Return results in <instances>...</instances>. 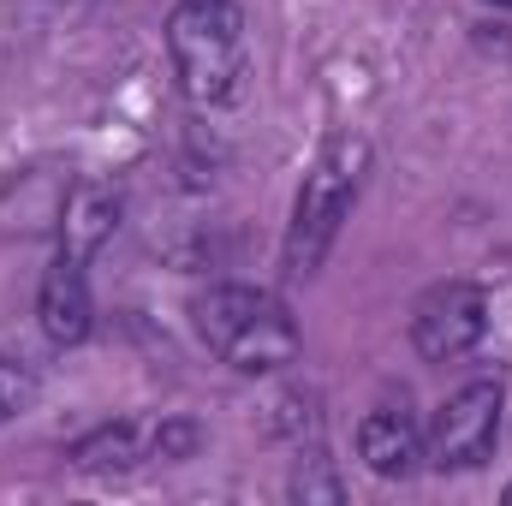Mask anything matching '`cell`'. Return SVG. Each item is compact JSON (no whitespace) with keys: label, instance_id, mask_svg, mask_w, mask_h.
<instances>
[{"label":"cell","instance_id":"1","mask_svg":"<svg viewBox=\"0 0 512 506\" xmlns=\"http://www.w3.org/2000/svg\"><path fill=\"white\" fill-rule=\"evenodd\" d=\"M191 316H197L203 346H209L221 364H233L239 376L286 370V364L298 358V346H304L292 310H286L274 292H262V286H209V292L191 304Z\"/></svg>","mask_w":512,"mask_h":506},{"label":"cell","instance_id":"2","mask_svg":"<svg viewBox=\"0 0 512 506\" xmlns=\"http://www.w3.org/2000/svg\"><path fill=\"white\" fill-rule=\"evenodd\" d=\"M167 54L197 108L233 102L245 78V12L233 0H179L167 18Z\"/></svg>","mask_w":512,"mask_h":506},{"label":"cell","instance_id":"3","mask_svg":"<svg viewBox=\"0 0 512 506\" xmlns=\"http://www.w3.org/2000/svg\"><path fill=\"white\" fill-rule=\"evenodd\" d=\"M364 161H370V149L358 137H334L316 155V167L304 173V191H298V209H292V227H286V251H280L292 280L316 274L328 245L340 239V221L352 215L358 185H364Z\"/></svg>","mask_w":512,"mask_h":506},{"label":"cell","instance_id":"4","mask_svg":"<svg viewBox=\"0 0 512 506\" xmlns=\"http://www.w3.org/2000/svg\"><path fill=\"white\" fill-rule=\"evenodd\" d=\"M501 411H507V393L501 381H465L441 411H435V429H429V459L441 471H477L483 459H495V441H501Z\"/></svg>","mask_w":512,"mask_h":506},{"label":"cell","instance_id":"5","mask_svg":"<svg viewBox=\"0 0 512 506\" xmlns=\"http://www.w3.org/2000/svg\"><path fill=\"white\" fill-rule=\"evenodd\" d=\"M483 334H489V298H483V286H471V280H441V286H429V292L417 298V310H411V346H417V358H429V364L465 358L471 346H483Z\"/></svg>","mask_w":512,"mask_h":506},{"label":"cell","instance_id":"6","mask_svg":"<svg viewBox=\"0 0 512 506\" xmlns=\"http://www.w3.org/2000/svg\"><path fill=\"white\" fill-rule=\"evenodd\" d=\"M36 316H42V334L54 346H84L90 340V322H96V304H90V280H84V262L78 256H54V268L42 274V292H36Z\"/></svg>","mask_w":512,"mask_h":506},{"label":"cell","instance_id":"7","mask_svg":"<svg viewBox=\"0 0 512 506\" xmlns=\"http://www.w3.org/2000/svg\"><path fill=\"white\" fill-rule=\"evenodd\" d=\"M114 227H120V197H114L108 185L78 179V185L66 191V209H60V227H54V233H60V251L66 256L90 262V256L114 239Z\"/></svg>","mask_w":512,"mask_h":506},{"label":"cell","instance_id":"8","mask_svg":"<svg viewBox=\"0 0 512 506\" xmlns=\"http://www.w3.org/2000/svg\"><path fill=\"white\" fill-rule=\"evenodd\" d=\"M358 459L376 477H411L417 459H429V453H423V435L405 411H370L358 423Z\"/></svg>","mask_w":512,"mask_h":506},{"label":"cell","instance_id":"9","mask_svg":"<svg viewBox=\"0 0 512 506\" xmlns=\"http://www.w3.org/2000/svg\"><path fill=\"white\" fill-rule=\"evenodd\" d=\"M72 465L84 471H131L137 465V429L131 423H102L84 441H72Z\"/></svg>","mask_w":512,"mask_h":506},{"label":"cell","instance_id":"10","mask_svg":"<svg viewBox=\"0 0 512 506\" xmlns=\"http://www.w3.org/2000/svg\"><path fill=\"white\" fill-rule=\"evenodd\" d=\"M30 399H36V376L18 358H0V423H12L18 411H30Z\"/></svg>","mask_w":512,"mask_h":506},{"label":"cell","instance_id":"11","mask_svg":"<svg viewBox=\"0 0 512 506\" xmlns=\"http://www.w3.org/2000/svg\"><path fill=\"white\" fill-rule=\"evenodd\" d=\"M197 447H203V429L185 423V417H167L155 429V441H149V459H191Z\"/></svg>","mask_w":512,"mask_h":506},{"label":"cell","instance_id":"12","mask_svg":"<svg viewBox=\"0 0 512 506\" xmlns=\"http://www.w3.org/2000/svg\"><path fill=\"white\" fill-rule=\"evenodd\" d=\"M507 506H512V483H507Z\"/></svg>","mask_w":512,"mask_h":506}]
</instances>
